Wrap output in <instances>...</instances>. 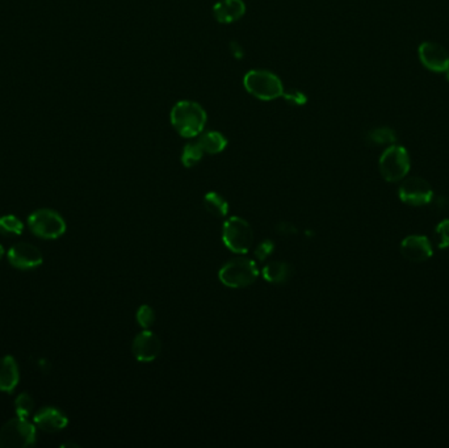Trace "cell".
Listing matches in <instances>:
<instances>
[{"label":"cell","mask_w":449,"mask_h":448,"mask_svg":"<svg viewBox=\"0 0 449 448\" xmlns=\"http://www.w3.org/2000/svg\"><path fill=\"white\" fill-rule=\"evenodd\" d=\"M419 59L423 66L433 73H447L449 70V54L445 47L436 42H423L419 46Z\"/></svg>","instance_id":"9c48e42d"},{"label":"cell","mask_w":449,"mask_h":448,"mask_svg":"<svg viewBox=\"0 0 449 448\" xmlns=\"http://www.w3.org/2000/svg\"><path fill=\"white\" fill-rule=\"evenodd\" d=\"M35 423L42 431L57 432L67 426L69 420L61 410L52 406H46L35 415Z\"/></svg>","instance_id":"5bb4252c"},{"label":"cell","mask_w":449,"mask_h":448,"mask_svg":"<svg viewBox=\"0 0 449 448\" xmlns=\"http://www.w3.org/2000/svg\"><path fill=\"white\" fill-rule=\"evenodd\" d=\"M18 368L16 360L12 357L0 359V391L12 392L18 384Z\"/></svg>","instance_id":"9a60e30c"},{"label":"cell","mask_w":449,"mask_h":448,"mask_svg":"<svg viewBox=\"0 0 449 448\" xmlns=\"http://www.w3.org/2000/svg\"><path fill=\"white\" fill-rule=\"evenodd\" d=\"M36 443V429L27 418L16 417L0 429V447L25 448Z\"/></svg>","instance_id":"5b68a950"},{"label":"cell","mask_w":449,"mask_h":448,"mask_svg":"<svg viewBox=\"0 0 449 448\" xmlns=\"http://www.w3.org/2000/svg\"><path fill=\"white\" fill-rule=\"evenodd\" d=\"M294 270L292 265L281 262V260H274L269 262L268 265H264L263 268V276L268 283L272 284H285L288 283L292 276H293Z\"/></svg>","instance_id":"2e32d148"},{"label":"cell","mask_w":449,"mask_h":448,"mask_svg":"<svg viewBox=\"0 0 449 448\" xmlns=\"http://www.w3.org/2000/svg\"><path fill=\"white\" fill-rule=\"evenodd\" d=\"M170 121L182 137H199L206 125V112L194 101L182 100L173 107Z\"/></svg>","instance_id":"6da1fadb"},{"label":"cell","mask_w":449,"mask_h":448,"mask_svg":"<svg viewBox=\"0 0 449 448\" xmlns=\"http://www.w3.org/2000/svg\"><path fill=\"white\" fill-rule=\"evenodd\" d=\"M8 262L18 270H29L42 263V254L36 246L20 242L9 248Z\"/></svg>","instance_id":"8fae6325"},{"label":"cell","mask_w":449,"mask_h":448,"mask_svg":"<svg viewBox=\"0 0 449 448\" xmlns=\"http://www.w3.org/2000/svg\"><path fill=\"white\" fill-rule=\"evenodd\" d=\"M284 96L286 100L292 101V103H294V104H298V105H300V104H303V103L306 101V98L303 96V93H300V92L286 93V95L284 93Z\"/></svg>","instance_id":"484cf974"},{"label":"cell","mask_w":449,"mask_h":448,"mask_svg":"<svg viewBox=\"0 0 449 448\" xmlns=\"http://www.w3.org/2000/svg\"><path fill=\"white\" fill-rule=\"evenodd\" d=\"M401 254L409 262H426L431 258V242L424 236H409L401 243Z\"/></svg>","instance_id":"7c38bea8"},{"label":"cell","mask_w":449,"mask_h":448,"mask_svg":"<svg viewBox=\"0 0 449 448\" xmlns=\"http://www.w3.org/2000/svg\"><path fill=\"white\" fill-rule=\"evenodd\" d=\"M204 208L216 217H225L229 213V204L220 193H209L204 197Z\"/></svg>","instance_id":"ac0fdd59"},{"label":"cell","mask_w":449,"mask_h":448,"mask_svg":"<svg viewBox=\"0 0 449 448\" xmlns=\"http://www.w3.org/2000/svg\"><path fill=\"white\" fill-rule=\"evenodd\" d=\"M137 322L144 329H150L156 322V311L148 305H142L137 311Z\"/></svg>","instance_id":"603a6c76"},{"label":"cell","mask_w":449,"mask_h":448,"mask_svg":"<svg viewBox=\"0 0 449 448\" xmlns=\"http://www.w3.org/2000/svg\"><path fill=\"white\" fill-rule=\"evenodd\" d=\"M202 156H204V151H202V147L197 142L188 144L183 149L182 163H183L184 167L191 168V167H194L202 161Z\"/></svg>","instance_id":"d6986e66"},{"label":"cell","mask_w":449,"mask_h":448,"mask_svg":"<svg viewBox=\"0 0 449 448\" xmlns=\"http://www.w3.org/2000/svg\"><path fill=\"white\" fill-rule=\"evenodd\" d=\"M380 173L386 182L395 183L402 180L410 171V156L402 147H390L386 149L380 158Z\"/></svg>","instance_id":"8992f818"},{"label":"cell","mask_w":449,"mask_h":448,"mask_svg":"<svg viewBox=\"0 0 449 448\" xmlns=\"http://www.w3.org/2000/svg\"><path fill=\"white\" fill-rule=\"evenodd\" d=\"M400 199L412 207H422L431 202L433 199L431 185L423 178L413 176L406 179L398 190Z\"/></svg>","instance_id":"ba28073f"},{"label":"cell","mask_w":449,"mask_h":448,"mask_svg":"<svg viewBox=\"0 0 449 448\" xmlns=\"http://www.w3.org/2000/svg\"><path fill=\"white\" fill-rule=\"evenodd\" d=\"M33 400L32 397L27 394H21L16 398L15 401V409H16V414L18 417H23V418H28V415L32 412L33 409Z\"/></svg>","instance_id":"cb8c5ba5"},{"label":"cell","mask_w":449,"mask_h":448,"mask_svg":"<svg viewBox=\"0 0 449 448\" xmlns=\"http://www.w3.org/2000/svg\"><path fill=\"white\" fill-rule=\"evenodd\" d=\"M162 350V342L159 337L150 330L139 333L133 340L132 351L138 362L148 363L159 357Z\"/></svg>","instance_id":"30bf717a"},{"label":"cell","mask_w":449,"mask_h":448,"mask_svg":"<svg viewBox=\"0 0 449 448\" xmlns=\"http://www.w3.org/2000/svg\"><path fill=\"white\" fill-rule=\"evenodd\" d=\"M30 231L37 237L55 239L66 231V222L59 213L53 209H38L28 217Z\"/></svg>","instance_id":"52a82bcc"},{"label":"cell","mask_w":449,"mask_h":448,"mask_svg":"<svg viewBox=\"0 0 449 448\" xmlns=\"http://www.w3.org/2000/svg\"><path fill=\"white\" fill-rule=\"evenodd\" d=\"M197 144L200 145L204 153L206 154H218L223 151L228 147V139L221 134L220 132H206L202 133L197 139Z\"/></svg>","instance_id":"e0dca14e"},{"label":"cell","mask_w":449,"mask_h":448,"mask_svg":"<svg viewBox=\"0 0 449 448\" xmlns=\"http://www.w3.org/2000/svg\"><path fill=\"white\" fill-rule=\"evenodd\" d=\"M435 239L436 246L441 250H445L449 247V219L441 221L435 229Z\"/></svg>","instance_id":"7402d4cb"},{"label":"cell","mask_w":449,"mask_h":448,"mask_svg":"<svg viewBox=\"0 0 449 448\" xmlns=\"http://www.w3.org/2000/svg\"><path fill=\"white\" fill-rule=\"evenodd\" d=\"M395 130L390 128H377L368 133V141L375 145H385L395 142Z\"/></svg>","instance_id":"44dd1931"},{"label":"cell","mask_w":449,"mask_h":448,"mask_svg":"<svg viewBox=\"0 0 449 448\" xmlns=\"http://www.w3.org/2000/svg\"><path fill=\"white\" fill-rule=\"evenodd\" d=\"M23 222L18 217L9 214L0 217V234L3 236H12V234H21L23 233Z\"/></svg>","instance_id":"ffe728a7"},{"label":"cell","mask_w":449,"mask_h":448,"mask_svg":"<svg viewBox=\"0 0 449 448\" xmlns=\"http://www.w3.org/2000/svg\"><path fill=\"white\" fill-rule=\"evenodd\" d=\"M222 241L230 251L246 254L254 243V230L242 217H230L223 224Z\"/></svg>","instance_id":"277c9868"},{"label":"cell","mask_w":449,"mask_h":448,"mask_svg":"<svg viewBox=\"0 0 449 448\" xmlns=\"http://www.w3.org/2000/svg\"><path fill=\"white\" fill-rule=\"evenodd\" d=\"M243 86L259 100L271 101L284 96V86L280 78L267 70H250L243 78Z\"/></svg>","instance_id":"7a4b0ae2"},{"label":"cell","mask_w":449,"mask_h":448,"mask_svg":"<svg viewBox=\"0 0 449 448\" xmlns=\"http://www.w3.org/2000/svg\"><path fill=\"white\" fill-rule=\"evenodd\" d=\"M246 13L243 0H220L213 7V15L221 24H231L238 21Z\"/></svg>","instance_id":"4fadbf2b"},{"label":"cell","mask_w":449,"mask_h":448,"mask_svg":"<svg viewBox=\"0 0 449 448\" xmlns=\"http://www.w3.org/2000/svg\"><path fill=\"white\" fill-rule=\"evenodd\" d=\"M257 265L247 258H234L222 265L220 270L221 283L229 288H246L257 279Z\"/></svg>","instance_id":"3957f363"},{"label":"cell","mask_w":449,"mask_h":448,"mask_svg":"<svg viewBox=\"0 0 449 448\" xmlns=\"http://www.w3.org/2000/svg\"><path fill=\"white\" fill-rule=\"evenodd\" d=\"M274 248H275L274 242L269 241V239H266V241H263V242L259 243V246H257V250H255V256H257L260 262H263V260H266L267 258L274 253Z\"/></svg>","instance_id":"d4e9b609"},{"label":"cell","mask_w":449,"mask_h":448,"mask_svg":"<svg viewBox=\"0 0 449 448\" xmlns=\"http://www.w3.org/2000/svg\"><path fill=\"white\" fill-rule=\"evenodd\" d=\"M445 75H447V79H448V82H449V70L448 71H447V73H445Z\"/></svg>","instance_id":"83f0119b"},{"label":"cell","mask_w":449,"mask_h":448,"mask_svg":"<svg viewBox=\"0 0 449 448\" xmlns=\"http://www.w3.org/2000/svg\"><path fill=\"white\" fill-rule=\"evenodd\" d=\"M3 255H4V248L0 245V259H1V256Z\"/></svg>","instance_id":"4316f807"}]
</instances>
